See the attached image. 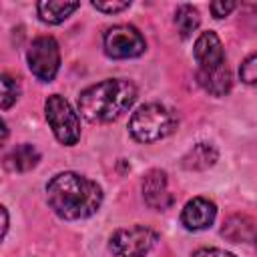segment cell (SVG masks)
I'll use <instances>...</instances> for the list:
<instances>
[{"label": "cell", "mask_w": 257, "mask_h": 257, "mask_svg": "<svg viewBox=\"0 0 257 257\" xmlns=\"http://www.w3.org/2000/svg\"><path fill=\"white\" fill-rule=\"evenodd\" d=\"M193 56L199 64V70H213L225 66V50L221 44V38L213 32H201L193 46Z\"/></svg>", "instance_id": "8"}, {"label": "cell", "mask_w": 257, "mask_h": 257, "mask_svg": "<svg viewBox=\"0 0 257 257\" xmlns=\"http://www.w3.org/2000/svg\"><path fill=\"white\" fill-rule=\"evenodd\" d=\"M223 235L231 241H247V239H253L255 237V229H253V223L247 219V217H231L225 227H223Z\"/></svg>", "instance_id": "16"}, {"label": "cell", "mask_w": 257, "mask_h": 257, "mask_svg": "<svg viewBox=\"0 0 257 257\" xmlns=\"http://www.w3.org/2000/svg\"><path fill=\"white\" fill-rule=\"evenodd\" d=\"M0 213H2V221H4V225H2V237H4L6 231H8V211H6V207H0Z\"/></svg>", "instance_id": "22"}, {"label": "cell", "mask_w": 257, "mask_h": 257, "mask_svg": "<svg viewBox=\"0 0 257 257\" xmlns=\"http://www.w3.org/2000/svg\"><path fill=\"white\" fill-rule=\"evenodd\" d=\"M46 120L56 137V141L64 147H72L80 139V120L70 102L60 94H50L44 102Z\"/></svg>", "instance_id": "4"}, {"label": "cell", "mask_w": 257, "mask_h": 257, "mask_svg": "<svg viewBox=\"0 0 257 257\" xmlns=\"http://www.w3.org/2000/svg\"><path fill=\"white\" fill-rule=\"evenodd\" d=\"M159 241L157 231L145 225L118 229L110 235L108 247L116 257H145Z\"/></svg>", "instance_id": "5"}, {"label": "cell", "mask_w": 257, "mask_h": 257, "mask_svg": "<svg viewBox=\"0 0 257 257\" xmlns=\"http://www.w3.org/2000/svg\"><path fill=\"white\" fill-rule=\"evenodd\" d=\"M137 98V86L126 78H106L78 96V112L88 122H110L126 112Z\"/></svg>", "instance_id": "2"}, {"label": "cell", "mask_w": 257, "mask_h": 257, "mask_svg": "<svg viewBox=\"0 0 257 257\" xmlns=\"http://www.w3.org/2000/svg\"><path fill=\"white\" fill-rule=\"evenodd\" d=\"M80 4L78 2H64V0H44L36 4L38 18L46 24H60L64 22Z\"/></svg>", "instance_id": "13"}, {"label": "cell", "mask_w": 257, "mask_h": 257, "mask_svg": "<svg viewBox=\"0 0 257 257\" xmlns=\"http://www.w3.org/2000/svg\"><path fill=\"white\" fill-rule=\"evenodd\" d=\"M40 161V153L34 145L30 143H22L16 145L6 157H4V167L12 173H26L30 169H34Z\"/></svg>", "instance_id": "11"}, {"label": "cell", "mask_w": 257, "mask_h": 257, "mask_svg": "<svg viewBox=\"0 0 257 257\" xmlns=\"http://www.w3.org/2000/svg\"><path fill=\"white\" fill-rule=\"evenodd\" d=\"M215 217H217V207L213 201H209L205 197L191 199L181 211V223L189 231H203V229L211 227Z\"/></svg>", "instance_id": "9"}, {"label": "cell", "mask_w": 257, "mask_h": 257, "mask_svg": "<svg viewBox=\"0 0 257 257\" xmlns=\"http://www.w3.org/2000/svg\"><path fill=\"white\" fill-rule=\"evenodd\" d=\"M30 72L44 82H50L60 68V48L52 36H38L26 52Z\"/></svg>", "instance_id": "6"}, {"label": "cell", "mask_w": 257, "mask_h": 257, "mask_svg": "<svg viewBox=\"0 0 257 257\" xmlns=\"http://www.w3.org/2000/svg\"><path fill=\"white\" fill-rule=\"evenodd\" d=\"M217 151L213 145L209 143H197L185 157H183V167L185 169H195V171H201V169H209L215 165L217 161Z\"/></svg>", "instance_id": "14"}, {"label": "cell", "mask_w": 257, "mask_h": 257, "mask_svg": "<svg viewBox=\"0 0 257 257\" xmlns=\"http://www.w3.org/2000/svg\"><path fill=\"white\" fill-rule=\"evenodd\" d=\"M177 114L169 106L161 102H149L133 112L128 120V131L139 143H155L169 137L177 128Z\"/></svg>", "instance_id": "3"}, {"label": "cell", "mask_w": 257, "mask_h": 257, "mask_svg": "<svg viewBox=\"0 0 257 257\" xmlns=\"http://www.w3.org/2000/svg\"><path fill=\"white\" fill-rule=\"evenodd\" d=\"M201 24V16L199 10L193 8L191 4H181L175 12V26L181 34V38H189Z\"/></svg>", "instance_id": "15"}, {"label": "cell", "mask_w": 257, "mask_h": 257, "mask_svg": "<svg viewBox=\"0 0 257 257\" xmlns=\"http://www.w3.org/2000/svg\"><path fill=\"white\" fill-rule=\"evenodd\" d=\"M102 46L106 56L110 58H135L141 56L147 48V42L143 38V34L131 26V24H116L112 28H108L102 36Z\"/></svg>", "instance_id": "7"}, {"label": "cell", "mask_w": 257, "mask_h": 257, "mask_svg": "<svg viewBox=\"0 0 257 257\" xmlns=\"http://www.w3.org/2000/svg\"><path fill=\"white\" fill-rule=\"evenodd\" d=\"M239 76L245 84H257V52L243 60L239 68Z\"/></svg>", "instance_id": "18"}, {"label": "cell", "mask_w": 257, "mask_h": 257, "mask_svg": "<svg viewBox=\"0 0 257 257\" xmlns=\"http://www.w3.org/2000/svg\"><path fill=\"white\" fill-rule=\"evenodd\" d=\"M0 84H2V108L6 110V108H10L18 100V96H20V84H18V80H14L8 74H2Z\"/></svg>", "instance_id": "17"}, {"label": "cell", "mask_w": 257, "mask_h": 257, "mask_svg": "<svg viewBox=\"0 0 257 257\" xmlns=\"http://www.w3.org/2000/svg\"><path fill=\"white\" fill-rule=\"evenodd\" d=\"M235 2L233 0H217V2H211V14L215 16V18H225L229 12H233L235 10Z\"/></svg>", "instance_id": "20"}, {"label": "cell", "mask_w": 257, "mask_h": 257, "mask_svg": "<svg viewBox=\"0 0 257 257\" xmlns=\"http://www.w3.org/2000/svg\"><path fill=\"white\" fill-rule=\"evenodd\" d=\"M92 6L100 12H106V14H116V12H122L131 6L128 0H92Z\"/></svg>", "instance_id": "19"}, {"label": "cell", "mask_w": 257, "mask_h": 257, "mask_svg": "<svg viewBox=\"0 0 257 257\" xmlns=\"http://www.w3.org/2000/svg\"><path fill=\"white\" fill-rule=\"evenodd\" d=\"M48 207L66 221L86 219L102 205V189L92 179L66 171L54 175L46 185Z\"/></svg>", "instance_id": "1"}, {"label": "cell", "mask_w": 257, "mask_h": 257, "mask_svg": "<svg viewBox=\"0 0 257 257\" xmlns=\"http://www.w3.org/2000/svg\"><path fill=\"white\" fill-rule=\"evenodd\" d=\"M143 199L155 211H165L173 205V197L169 193L165 171L155 169V171H149L145 175V179H143Z\"/></svg>", "instance_id": "10"}, {"label": "cell", "mask_w": 257, "mask_h": 257, "mask_svg": "<svg viewBox=\"0 0 257 257\" xmlns=\"http://www.w3.org/2000/svg\"><path fill=\"white\" fill-rule=\"evenodd\" d=\"M193 257H237L229 251H223V249H215V247H205V249H199L193 253Z\"/></svg>", "instance_id": "21"}, {"label": "cell", "mask_w": 257, "mask_h": 257, "mask_svg": "<svg viewBox=\"0 0 257 257\" xmlns=\"http://www.w3.org/2000/svg\"><path fill=\"white\" fill-rule=\"evenodd\" d=\"M197 80L199 84L213 96H225L231 90V72L227 66L213 68V70H197Z\"/></svg>", "instance_id": "12"}]
</instances>
